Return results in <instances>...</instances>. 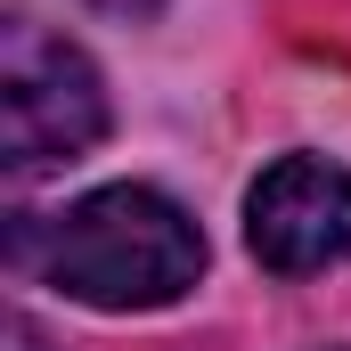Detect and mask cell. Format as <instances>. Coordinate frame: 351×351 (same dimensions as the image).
I'll list each match as a JSON object with an SVG mask.
<instances>
[{
  "mask_svg": "<svg viewBox=\"0 0 351 351\" xmlns=\"http://www.w3.org/2000/svg\"><path fill=\"white\" fill-rule=\"evenodd\" d=\"M245 245L278 278L351 262V172L327 156H278L245 188Z\"/></svg>",
  "mask_w": 351,
  "mask_h": 351,
  "instance_id": "3",
  "label": "cell"
},
{
  "mask_svg": "<svg viewBox=\"0 0 351 351\" xmlns=\"http://www.w3.org/2000/svg\"><path fill=\"white\" fill-rule=\"evenodd\" d=\"M0 335H8V351H49V343H41V327H33L25 311H8V327H0Z\"/></svg>",
  "mask_w": 351,
  "mask_h": 351,
  "instance_id": "4",
  "label": "cell"
},
{
  "mask_svg": "<svg viewBox=\"0 0 351 351\" xmlns=\"http://www.w3.org/2000/svg\"><path fill=\"white\" fill-rule=\"evenodd\" d=\"M106 139V82L82 58V41L49 33L41 16L0 25V164L49 172Z\"/></svg>",
  "mask_w": 351,
  "mask_h": 351,
  "instance_id": "2",
  "label": "cell"
},
{
  "mask_svg": "<svg viewBox=\"0 0 351 351\" xmlns=\"http://www.w3.org/2000/svg\"><path fill=\"white\" fill-rule=\"evenodd\" d=\"M8 269L90 311H164L204 278V229L147 180L90 188L66 213H16Z\"/></svg>",
  "mask_w": 351,
  "mask_h": 351,
  "instance_id": "1",
  "label": "cell"
}]
</instances>
